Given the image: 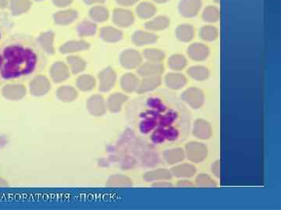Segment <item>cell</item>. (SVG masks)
Returning <instances> with one entry per match:
<instances>
[{"label": "cell", "mask_w": 281, "mask_h": 210, "mask_svg": "<svg viewBox=\"0 0 281 210\" xmlns=\"http://www.w3.org/2000/svg\"><path fill=\"white\" fill-rule=\"evenodd\" d=\"M36 65V54L29 48L11 45L0 52V77L4 80L28 76L35 70Z\"/></svg>", "instance_id": "1"}, {"label": "cell", "mask_w": 281, "mask_h": 210, "mask_svg": "<svg viewBox=\"0 0 281 210\" xmlns=\"http://www.w3.org/2000/svg\"><path fill=\"white\" fill-rule=\"evenodd\" d=\"M185 150L188 159L195 163L203 161L208 155L207 146L201 142H189L185 146Z\"/></svg>", "instance_id": "2"}, {"label": "cell", "mask_w": 281, "mask_h": 210, "mask_svg": "<svg viewBox=\"0 0 281 210\" xmlns=\"http://www.w3.org/2000/svg\"><path fill=\"white\" fill-rule=\"evenodd\" d=\"M182 99L194 109L201 108L205 102V94L200 89L190 87L183 91Z\"/></svg>", "instance_id": "3"}, {"label": "cell", "mask_w": 281, "mask_h": 210, "mask_svg": "<svg viewBox=\"0 0 281 210\" xmlns=\"http://www.w3.org/2000/svg\"><path fill=\"white\" fill-rule=\"evenodd\" d=\"M203 8L202 0H180L178 11L183 18H192L197 16Z\"/></svg>", "instance_id": "4"}, {"label": "cell", "mask_w": 281, "mask_h": 210, "mask_svg": "<svg viewBox=\"0 0 281 210\" xmlns=\"http://www.w3.org/2000/svg\"><path fill=\"white\" fill-rule=\"evenodd\" d=\"M117 82V73L110 67L104 69L99 74V90L102 92L110 91Z\"/></svg>", "instance_id": "5"}, {"label": "cell", "mask_w": 281, "mask_h": 210, "mask_svg": "<svg viewBox=\"0 0 281 210\" xmlns=\"http://www.w3.org/2000/svg\"><path fill=\"white\" fill-rule=\"evenodd\" d=\"M121 66L127 70H132L136 68L141 64L142 61V57L138 51L134 49H128L124 51L121 53Z\"/></svg>", "instance_id": "6"}, {"label": "cell", "mask_w": 281, "mask_h": 210, "mask_svg": "<svg viewBox=\"0 0 281 210\" xmlns=\"http://www.w3.org/2000/svg\"><path fill=\"white\" fill-rule=\"evenodd\" d=\"M113 21L120 28H129L135 22V16L129 10L117 8L113 14Z\"/></svg>", "instance_id": "7"}, {"label": "cell", "mask_w": 281, "mask_h": 210, "mask_svg": "<svg viewBox=\"0 0 281 210\" xmlns=\"http://www.w3.org/2000/svg\"><path fill=\"white\" fill-rule=\"evenodd\" d=\"M210 54V48L206 46L204 44H192L188 49V55L194 61H205L208 59Z\"/></svg>", "instance_id": "8"}, {"label": "cell", "mask_w": 281, "mask_h": 210, "mask_svg": "<svg viewBox=\"0 0 281 210\" xmlns=\"http://www.w3.org/2000/svg\"><path fill=\"white\" fill-rule=\"evenodd\" d=\"M51 88L49 80L44 76L35 77L30 84V92L36 97L45 95Z\"/></svg>", "instance_id": "9"}, {"label": "cell", "mask_w": 281, "mask_h": 210, "mask_svg": "<svg viewBox=\"0 0 281 210\" xmlns=\"http://www.w3.org/2000/svg\"><path fill=\"white\" fill-rule=\"evenodd\" d=\"M87 108L91 115L101 116L107 111V104L102 96L94 95L87 101Z\"/></svg>", "instance_id": "10"}, {"label": "cell", "mask_w": 281, "mask_h": 210, "mask_svg": "<svg viewBox=\"0 0 281 210\" xmlns=\"http://www.w3.org/2000/svg\"><path fill=\"white\" fill-rule=\"evenodd\" d=\"M164 66L161 63L148 62L143 63L138 69V73L142 77L160 76L164 72Z\"/></svg>", "instance_id": "11"}, {"label": "cell", "mask_w": 281, "mask_h": 210, "mask_svg": "<svg viewBox=\"0 0 281 210\" xmlns=\"http://www.w3.org/2000/svg\"><path fill=\"white\" fill-rule=\"evenodd\" d=\"M50 76L53 81L62 83L70 77V71L65 63L57 62L51 66Z\"/></svg>", "instance_id": "12"}, {"label": "cell", "mask_w": 281, "mask_h": 210, "mask_svg": "<svg viewBox=\"0 0 281 210\" xmlns=\"http://www.w3.org/2000/svg\"><path fill=\"white\" fill-rule=\"evenodd\" d=\"M2 94L9 100H20L26 94V89L21 84H8L2 89Z\"/></svg>", "instance_id": "13"}, {"label": "cell", "mask_w": 281, "mask_h": 210, "mask_svg": "<svg viewBox=\"0 0 281 210\" xmlns=\"http://www.w3.org/2000/svg\"><path fill=\"white\" fill-rule=\"evenodd\" d=\"M78 18V14L74 10H64L56 13L53 15V20L56 25L66 26L73 23Z\"/></svg>", "instance_id": "14"}, {"label": "cell", "mask_w": 281, "mask_h": 210, "mask_svg": "<svg viewBox=\"0 0 281 210\" xmlns=\"http://www.w3.org/2000/svg\"><path fill=\"white\" fill-rule=\"evenodd\" d=\"M157 35L153 32L138 31L132 36V41L137 46H145L152 45L158 41Z\"/></svg>", "instance_id": "15"}, {"label": "cell", "mask_w": 281, "mask_h": 210, "mask_svg": "<svg viewBox=\"0 0 281 210\" xmlns=\"http://www.w3.org/2000/svg\"><path fill=\"white\" fill-rule=\"evenodd\" d=\"M193 135L198 139L203 140L210 139L212 136L211 125L206 120H196L193 127Z\"/></svg>", "instance_id": "16"}, {"label": "cell", "mask_w": 281, "mask_h": 210, "mask_svg": "<svg viewBox=\"0 0 281 210\" xmlns=\"http://www.w3.org/2000/svg\"><path fill=\"white\" fill-rule=\"evenodd\" d=\"M161 82H162V80H161L160 76L143 77V79L139 81L138 88L136 90L137 93L143 94V93L153 91L160 86Z\"/></svg>", "instance_id": "17"}, {"label": "cell", "mask_w": 281, "mask_h": 210, "mask_svg": "<svg viewBox=\"0 0 281 210\" xmlns=\"http://www.w3.org/2000/svg\"><path fill=\"white\" fill-rule=\"evenodd\" d=\"M165 84L168 88L177 91L187 84V79L181 73H169L165 77Z\"/></svg>", "instance_id": "18"}, {"label": "cell", "mask_w": 281, "mask_h": 210, "mask_svg": "<svg viewBox=\"0 0 281 210\" xmlns=\"http://www.w3.org/2000/svg\"><path fill=\"white\" fill-rule=\"evenodd\" d=\"M170 25V19L168 17L158 16L152 18L145 24V28L149 32H162L167 29Z\"/></svg>", "instance_id": "19"}, {"label": "cell", "mask_w": 281, "mask_h": 210, "mask_svg": "<svg viewBox=\"0 0 281 210\" xmlns=\"http://www.w3.org/2000/svg\"><path fill=\"white\" fill-rule=\"evenodd\" d=\"M123 35L122 32L113 27H104L102 28L100 31V38L103 39L104 42H109V43H116V42H120L122 40Z\"/></svg>", "instance_id": "20"}, {"label": "cell", "mask_w": 281, "mask_h": 210, "mask_svg": "<svg viewBox=\"0 0 281 210\" xmlns=\"http://www.w3.org/2000/svg\"><path fill=\"white\" fill-rule=\"evenodd\" d=\"M88 49H89V44L85 41H70L60 47V52L63 54H68L73 52H82Z\"/></svg>", "instance_id": "21"}, {"label": "cell", "mask_w": 281, "mask_h": 210, "mask_svg": "<svg viewBox=\"0 0 281 210\" xmlns=\"http://www.w3.org/2000/svg\"><path fill=\"white\" fill-rule=\"evenodd\" d=\"M157 12L156 6L152 3L143 2L136 7V14L138 18L142 20L151 19Z\"/></svg>", "instance_id": "22"}, {"label": "cell", "mask_w": 281, "mask_h": 210, "mask_svg": "<svg viewBox=\"0 0 281 210\" xmlns=\"http://www.w3.org/2000/svg\"><path fill=\"white\" fill-rule=\"evenodd\" d=\"M176 37L180 42H190L195 37L194 27L188 24L179 25L176 28Z\"/></svg>", "instance_id": "23"}, {"label": "cell", "mask_w": 281, "mask_h": 210, "mask_svg": "<svg viewBox=\"0 0 281 210\" xmlns=\"http://www.w3.org/2000/svg\"><path fill=\"white\" fill-rule=\"evenodd\" d=\"M172 173L167 169H157L147 172L144 175L143 178L147 182L151 181H162V180H169L171 179Z\"/></svg>", "instance_id": "24"}, {"label": "cell", "mask_w": 281, "mask_h": 210, "mask_svg": "<svg viewBox=\"0 0 281 210\" xmlns=\"http://www.w3.org/2000/svg\"><path fill=\"white\" fill-rule=\"evenodd\" d=\"M163 159L169 165L175 164L183 160L185 154L181 148H174V149H167L163 153Z\"/></svg>", "instance_id": "25"}, {"label": "cell", "mask_w": 281, "mask_h": 210, "mask_svg": "<svg viewBox=\"0 0 281 210\" xmlns=\"http://www.w3.org/2000/svg\"><path fill=\"white\" fill-rule=\"evenodd\" d=\"M31 6L30 0H11L9 4L10 10L14 16H19L28 12Z\"/></svg>", "instance_id": "26"}, {"label": "cell", "mask_w": 281, "mask_h": 210, "mask_svg": "<svg viewBox=\"0 0 281 210\" xmlns=\"http://www.w3.org/2000/svg\"><path fill=\"white\" fill-rule=\"evenodd\" d=\"M128 97L122 94H114L109 97L107 101V107L113 113L119 112L122 108L123 104L127 101Z\"/></svg>", "instance_id": "27"}, {"label": "cell", "mask_w": 281, "mask_h": 210, "mask_svg": "<svg viewBox=\"0 0 281 210\" xmlns=\"http://www.w3.org/2000/svg\"><path fill=\"white\" fill-rule=\"evenodd\" d=\"M170 171L176 177H192L196 174V168L193 165L183 163L173 167Z\"/></svg>", "instance_id": "28"}, {"label": "cell", "mask_w": 281, "mask_h": 210, "mask_svg": "<svg viewBox=\"0 0 281 210\" xmlns=\"http://www.w3.org/2000/svg\"><path fill=\"white\" fill-rule=\"evenodd\" d=\"M138 84L139 80L138 77L133 73H127L121 78V87L126 92L131 93L136 91Z\"/></svg>", "instance_id": "29"}, {"label": "cell", "mask_w": 281, "mask_h": 210, "mask_svg": "<svg viewBox=\"0 0 281 210\" xmlns=\"http://www.w3.org/2000/svg\"><path fill=\"white\" fill-rule=\"evenodd\" d=\"M53 42H54V34L52 32H45L41 34L38 39V42L40 45L45 52L48 54H53L54 53V47H53Z\"/></svg>", "instance_id": "30"}, {"label": "cell", "mask_w": 281, "mask_h": 210, "mask_svg": "<svg viewBox=\"0 0 281 210\" xmlns=\"http://www.w3.org/2000/svg\"><path fill=\"white\" fill-rule=\"evenodd\" d=\"M89 16L93 21H96L98 23H103L110 18V12L105 7L97 5L91 8L89 11Z\"/></svg>", "instance_id": "31"}, {"label": "cell", "mask_w": 281, "mask_h": 210, "mask_svg": "<svg viewBox=\"0 0 281 210\" xmlns=\"http://www.w3.org/2000/svg\"><path fill=\"white\" fill-rule=\"evenodd\" d=\"M188 74L197 81H204L210 77V72L206 66H194L188 70Z\"/></svg>", "instance_id": "32"}, {"label": "cell", "mask_w": 281, "mask_h": 210, "mask_svg": "<svg viewBox=\"0 0 281 210\" xmlns=\"http://www.w3.org/2000/svg\"><path fill=\"white\" fill-rule=\"evenodd\" d=\"M199 36L205 42H214L219 36L218 29L213 25H204L199 31Z\"/></svg>", "instance_id": "33"}, {"label": "cell", "mask_w": 281, "mask_h": 210, "mask_svg": "<svg viewBox=\"0 0 281 210\" xmlns=\"http://www.w3.org/2000/svg\"><path fill=\"white\" fill-rule=\"evenodd\" d=\"M77 34L81 38L93 36L97 32V26L91 21H84L77 28Z\"/></svg>", "instance_id": "34"}, {"label": "cell", "mask_w": 281, "mask_h": 210, "mask_svg": "<svg viewBox=\"0 0 281 210\" xmlns=\"http://www.w3.org/2000/svg\"><path fill=\"white\" fill-rule=\"evenodd\" d=\"M203 19L205 22L214 24L220 19V11L214 6H208L203 11Z\"/></svg>", "instance_id": "35"}, {"label": "cell", "mask_w": 281, "mask_h": 210, "mask_svg": "<svg viewBox=\"0 0 281 210\" xmlns=\"http://www.w3.org/2000/svg\"><path fill=\"white\" fill-rule=\"evenodd\" d=\"M57 97L63 102H71L77 98V92L73 87L63 86L58 89Z\"/></svg>", "instance_id": "36"}, {"label": "cell", "mask_w": 281, "mask_h": 210, "mask_svg": "<svg viewBox=\"0 0 281 210\" xmlns=\"http://www.w3.org/2000/svg\"><path fill=\"white\" fill-rule=\"evenodd\" d=\"M187 59L182 55H173L168 59V66L173 71L183 70L187 66Z\"/></svg>", "instance_id": "37"}, {"label": "cell", "mask_w": 281, "mask_h": 210, "mask_svg": "<svg viewBox=\"0 0 281 210\" xmlns=\"http://www.w3.org/2000/svg\"><path fill=\"white\" fill-rule=\"evenodd\" d=\"M67 63L70 66V70L73 74L81 73L86 68V63L84 59L78 56H69L67 59Z\"/></svg>", "instance_id": "38"}, {"label": "cell", "mask_w": 281, "mask_h": 210, "mask_svg": "<svg viewBox=\"0 0 281 210\" xmlns=\"http://www.w3.org/2000/svg\"><path fill=\"white\" fill-rule=\"evenodd\" d=\"M144 58L148 62L161 63L166 58L164 52L156 49H148L143 52Z\"/></svg>", "instance_id": "39"}, {"label": "cell", "mask_w": 281, "mask_h": 210, "mask_svg": "<svg viewBox=\"0 0 281 210\" xmlns=\"http://www.w3.org/2000/svg\"><path fill=\"white\" fill-rule=\"evenodd\" d=\"M96 82L94 77L90 75H82L79 77L77 80V86L80 91H91L96 86Z\"/></svg>", "instance_id": "40"}, {"label": "cell", "mask_w": 281, "mask_h": 210, "mask_svg": "<svg viewBox=\"0 0 281 210\" xmlns=\"http://www.w3.org/2000/svg\"><path fill=\"white\" fill-rule=\"evenodd\" d=\"M107 185L110 187H130L132 185V182L131 179L126 176L116 174L110 177L107 182Z\"/></svg>", "instance_id": "41"}, {"label": "cell", "mask_w": 281, "mask_h": 210, "mask_svg": "<svg viewBox=\"0 0 281 210\" xmlns=\"http://www.w3.org/2000/svg\"><path fill=\"white\" fill-rule=\"evenodd\" d=\"M196 184L202 187H215L217 185L215 181L207 175V174H201L198 176L196 178Z\"/></svg>", "instance_id": "42"}, {"label": "cell", "mask_w": 281, "mask_h": 210, "mask_svg": "<svg viewBox=\"0 0 281 210\" xmlns=\"http://www.w3.org/2000/svg\"><path fill=\"white\" fill-rule=\"evenodd\" d=\"M53 4L60 8H65L73 3V0H53Z\"/></svg>", "instance_id": "43"}, {"label": "cell", "mask_w": 281, "mask_h": 210, "mask_svg": "<svg viewBox=\"0 0 281 210\" xmlns=\"http://www.w3.org/2000/svg\"><path fill=\"white\" fill-rule=\"evenodd\" d=\"M220 160H217L215 163H213L212 165L211 171L216 177H220Z\"/></svg>", "instance_id": "44"}, {"label": "cell", "mask_w": 281, "mask_h": 210, "mask_svg": "<svg viewBox=\"0 0 281 210\" xmlns=\"http://www.w3.org/2000/svg\"><path fill=\"white\" fill-rule=\"evenodd\" d=\"M139 0H116L117 4L122 7H131V6L135 5Z\"/></svg>", "instance_id": "45"}, {"label": "cell", "mask_w": 281, "mask_h": 210, "mask_svg": "<svg viewBox=\"0 0 281 210\" xmlns=\"http://www.w3.org/2000/svg\"><path fill=\"white\" fill-rule=\"evenodd\" d=\"M87 5H95V4H102L107 1V0H83Z\"/></svg>", "instance_id": "46"}, {"label": "cell", "mask_w": 281, "mask_h": 210, "mask_svg": "<svg viewBox=\"0 0 281 210\" xmlns=\"http://www.w3.org/2000/svg\"><path fill=\"white\" fill-rule=\"evenodd\" d=\"M9 1L8 0H0V8L4 9L6 7H8Z\"/></svg>", "instance_id": "47"}, {"label": "cell", "mask_w": 281, "mask_h": 210, "mask_svg": "<svg viewBox=\"0 0 281 210\" xmlns=\"http://www.w3.org/2000/svg\"><path fill=\"white\" fill-rule=\"evenodd\" d=\"M155 186H166V187H168V186H172L171 184H169V183L167 182H159L156 183V184H154Z\"/></svg>", "instance_id": "48"}, {"label": "cell", "mask_w": 281, "mask_h": 210, "mask_svg": "<svg viewBox=\"0 0 281 210\" xmlns=\"http://www.w3.org/2000/svg\"><path fill=\"white\" fill-rule=\"evenodd\" d=\"M178 185L190 186L192 185V183L189 182V181H182L178 183Z\"/></svg>", "instance_id": "49"}, {"label": "cell", "mask_w": 281, "mask_h": 210, "mask_svg": "<svg viewBox=\"0 0 281 210\" xmlns=\"http://www.w3.org/2000/svg\"><path fill=\"white\" fill-rule=\"evenodd\" d=\"M154 3L159 4H164L166 3L169 2V0H152Z\"/></svg>", "instance_id": "50"}, {"label": "cell", "mask_w": 281, "mask_h": 210, "mask_svg": "<svg viewBox=\"0 0 281 210\" xmlns=\"http://www.w3.org/2000/svg\"><path fill=\"white\" fill-rule=\"evenodd\" d=\"M7 184L4 180H3L2 178H0V187H5L7 186Z\"/></svg>", "instance_id": "51"}, {"label": "cell", "mask_w": 281, "mask_h": 210, "mask_svg": "<svg viewBox=\"0 0 281 210\" xmlns=\"http://www.w3.org/2000/svg\"><path fill=\"white\" fill-rule=\"evenodd\" d=\"M35 1H39V2H40V1H43V0H35Z\"/></svg>", "instance_id": "52"}, {"label": "cell", "mask_w": 281, "mask_h": 210, "mask_svg": "<svg viewBox=\"0 0 281 210\" xmlns=\"http://www.w3.org/2000/svg\"><path fill=\"white\" fill-rule=\"evenodd\" d=\"M0 39H1V34H0Z\"/></svg>", "instance_id": "53"}]
</instances>
